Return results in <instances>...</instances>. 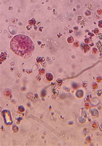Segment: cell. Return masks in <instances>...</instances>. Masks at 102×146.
Returning a JSON list of instances; mask_svg holds the SVG:
<instances>
[{
	"mask_svg": "<svg viewBox=\"0 0 102 146\" xmlns=\"http://www.w3.org/2000/svg\"><path fill=\"white\" fill-rule=\"evenodd\" d=\"M11 47L15 53L21 56L30 55L34 49V44L31 39L22 35L13 37L11 41Z\"/></svg>",
	"mask_w": 102,
	"mask_h": 146,
	"instance_id": "6da1fadb",
	"label": "cell"
}]
</instances>
